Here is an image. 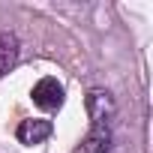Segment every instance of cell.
<instances>
[{
	"instance_id": "3",
	"label": "cell",
	"mask_w": 153,
	"mask_h": 153,
	"mask_svg": "<svg viewBox=\"0 0 153 153\" xmlns=\"http://www.w3.org/2000/svg\"><path fill=\"white\" fill-rule=\"evenodd\" d=\"M18 54H21L18 36L15 33H0V75H6L18 63Z\"/></svg>"
},
{
	"instance_id": "2",
	"label": "cell",
	"mask_w": 153,
	"mask_h": 153,
	"mask_svg": "<svg viewBox=\"0 0 153 153\" xmlns=\"http://www.w3.org/2000/svg\"><path fill=\"white\" fill-rule=\"evenodd\" d=\"M54 132L51 120H42V117H30V120H21L18 129H15V138L21 144H42L48 135Z\"/></svg>"
},
{
	"instance_id": "4",
	"label": "cell",
	"mask_w": 153,
	"mask_h": 153,
	"mask_svg": "<svg viewBox=\"0 0 153 153\" xmlns=\"http://www.w3.org/2000/svg\"><path fill=\"white\" fill-rule=\"evenodd\" d=\"M81 150L84 153H111V126L93 123V129H90V135H87Z\"/></svg>"
},
{
	"instance_id": "1",
	"label": "cell",
	"mask_w": 153,
	"mask_h": 153,
	"mask_svg": "<svg viewBox=\"0 0 153 153\" xmlns=\"http://www.w3.org/2000/svg\"><path fill=\"white\" fill-rule=\"evenodd\" d=\"M33 102H36V108H42V111H57L60 105H63V84L57 81V78H39L36 84H33Z\"/></svg>"
}]
</instances>
